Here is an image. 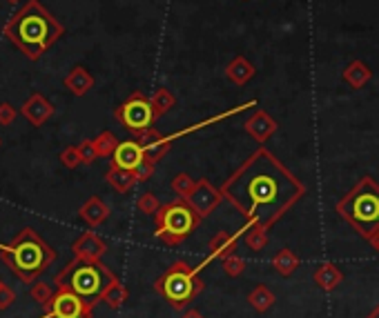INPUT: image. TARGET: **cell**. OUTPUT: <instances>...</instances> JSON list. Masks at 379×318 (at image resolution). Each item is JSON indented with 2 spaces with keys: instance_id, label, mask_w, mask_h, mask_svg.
Wrapping results in <instances>:
<instances>
[{
  "instance_id": "obj_1",
  "label": "cell",
  "mask_w": 379,
  "mask_h": 318,
  "mask_svg": "<svg viewBox=\"0 0 379 318\" xmlns=\"http://www.w3.org/2000/svg\"><path fill=\"white\" fill-rule=\"evenodd\" d=\"M221 194L248 222L270 229L306 196V185L275 154L259 147L226 178Z\"/></svg>"
},
{
  "instance_id": "obj_2",
  "label": "cell",
  "mask_w": 379,
  "mask_h": 318,
  "mask_svg": "<svg viewBox=\"0 0 379 318\" xmlns=\"http://www.w3.org/2000/svg\"><path fill=\"white\" fill-rule=\"evenodd\" d=\"M3 34L7 40H12L31 62H36L43 58L47 49L56 45L58 38L65 34V27H62L54 18V14L40 5L38 0H27V3L7 20Z\"/></svg>"
},
{
  "instance_id": "obj_3",
  "label": "cell",
  "mask_w": 379,
  "mask_h": 318,
  "mask_svg": "<svg viewBox=\"0 0 379 318\" xmlns=\"http://www.w3.org/2000/svg\"><path fill=\"white\" fill-rule=\"evenodd\" d=\"M0 258L23 283H36L40 274L56 260V249L47 245L36 229L25 227L12 245L0 242Z\"/></svg>"
},
{
  "instance_id": "obj_4",
  "label": "cell",
  "mask_w": 379,
  "mask_h": 318,
  "mask_svg": "<svg viewBox=\"0 0 379 318\" xmlns=\"http://www.w3.org/2000/svg\"><path fill=\"white\" fill-rule=\"evenodd\" d=\"M335 209L357 234L368 240L379 231V183L364 176L348 194L342 196Z\"/></svg>"
},
{
  "instance_id": "obj_5",
  "label": "cell",
  "mask_w": 379,
  "mask_h": 318,
  "mask_svg": "<svg viewBox=\"0 0 379 318\" xmlns=\"http://www.w3.org/2000/svg\"><path fill=\"white\" fill-rule=\"evenodd\" d=\"M114 281H117V276H114V272L108 265H103L101 260H83L76 256L65 270L54 276L56 290H69L94 305L103 299L105 290Z\"/></svg>"
},
{
  "instance_id": "obj_6",
  "label": "cell",
  "mask_w": 379,
  "mask_h": 318,
  "mask_svg": "<svg viewBox=\"0 0 379 318\" xmlns=\"http://www.w3.org/2000/svg\"><path fill=\"white\" fill-rule=\"evenodd\" d=\"M201 267H192L185 260H176L154 281V292L161 294L174 310H183L205 290V283L199 279Z\"/></svg>"
},
{
  "instance_id": "obj_7",
  "label": "cell",
  "mask_w": 379,
  "mask_h": 318,
  "mask_svg": "<svg viewBox=\"0 0 379 318\" xmlns=\"http://www.w3.org/2000/svg\"><path fill=\"white\" fill-rule=\"evenodd\" d=\"M201 220L203 218L196 214L185 198H174L170 203L161 205V209L154 214V236L163 240L165 245L176 247L194 234Z\"/></svg>"
},
{
  "instance_id": "obj_8",
  "label": "cell",
  "mask_w": 379,
  "mask_h": 318,
  "mask_svg": "<svg viewBox=\"0 0 379 318\" xmlns=\"http://www.w3.org/2000/svg\"><path fill=\"white\" fill-rule=\"evenodd\" d=\"M114 118H117L125 130L136 136L139 132H145V130H150V127H154V123L159 121V116H156L152 103L145 94L134 91L128 100L114 109Z\"/></svg>"
},
{
  "instance_id": "obj_9",
  "label": "cell",
  "mask_w": 379,
  "mask_h": 318,
  "mask_svg": "<svg viewBox=\"0 0 379 318\" xmlns=\"http://www.w3.org/2000/svg\"><path fill=\"white\" fill-rule=\"evenodd\" d=\"M49 318H94V303L81 299L69 290H56L49 303L43 305Z\"/></svg>"
},
{
  "instance_id": "obj_10",
  "label": "cell",
  "mask_w": 379,
  "mask_h": 318,
  "mask_svg": "<svg viewBox=\"0 0 379 318\" xmlns=\"http://www.w3.org/2000/svg\"><path fill=\"white\" fill-rule=\"evenodd\" d=\"M190 205H192V209L196 211L201 218H208L212 211L224 203V194H221V187L217 189L212 183H210L208 178H201L194 187V192L190 194V198H185Z\"/></svg>"
},
{
  "instance_id": "obj_11",
  "label": "cell",
  "mask_w": 379,
  "mask_h": 318,
  "mask_svg": "<svg viewBox=\"0 0 379 318\" xmlns=\"http://www.w3.org/2000/svg\"><path fill=\"white\" fill-rule=\"evenodd\" d=\"M244 236V229L239 231V234H230V231H217V234L210 238L208 242V258L199 265V267H205L208 263H212V260H224L228 256H233V254H237V247H239V238Z\"/></svg>"
},
{
  "instance_id": "obj_12",
  "label": "cell",
  "mask_w": 379,
  "mask_h": 318,
  "mask_svg": "<svg viewBox=\"0 0 379 318\" xmlns=\"http://www.w3.org/2000/svg\"><path fill=\"white\" fill-rule=\"evenodd\" d=\"M54 105H51L43 94H31V96L23 103V107H20V116L34 127H43L51 116H54Z\"/></svg>"
},
{
  "instance_id": "obj_13",
  "label": "cell",
  "mask_w": 379,
  "mask_h": 318,
  "mask_svg": "<svg viewBox=\"0 0 379 318\" xmlns=\"http://www.w3.org/2000/svg\"><path fill=\"white\" fill-rule=\"evenodd\" d=\"M244 130L246 134L250 136V139H255L257 143H266L270 141L272 136L277 134L279 130V123L272 118V116L268 112L263 109H257L252 116H248L246 123H244Z\"/></svg>"
},
{
  "instance_id": "obj_14",
  "label": "cell",
  "mask_w": 379,
  "mask_h": 318,
  "mask_svg": "<svg viewBox=\"0 0 379 318\" xmlns=\"http://www.w3.org/2000/svg\"><path fill=\"white\" fill-rule=\"evenodd\" d=\"M71 251L74 256L83 260H101L105 251H108V242L99 234H94V231H85V234H81L71 242Z\"/></svg>"
},
{
  "instance_id": "obj_15",
  "label": "cell",
  "mask_w": 379,
  "mask_h": 318,
  "mask_svg": "<svg viewBox=\"0 0 379 318\" xmlns=\"http://www.w3.org/2000/svg\"><path fill=\"white\" fill-rule=\"evenodd\" d=\"M145 161V152L139 141H121L117 152L112 154V165L123 169H134Z\"/></svg>"
},
{
  "instance_id": "obj_16",
  "label": "cell",
  "mask_w": 379,
  "mask_h": 318,
  "mask_svg": "<svg viewBox=\"0 0 379 318\" xmlns=\"http://www.w3.org/2000/svg\"><path fill=\"white\" fill-rule=\"evenodd\" d=\"M312 281L321 292H335L344 283V272L337 263H321L312 272Z\"/></svg>"
},
{
  "instance_id": "obj_17",
  "label": "cell",
  "mask_w": 379,
  "mask_h": 318,
  "mask_svg": "<svg viewBox=\"0 0 379 318\" xmlns=\"http://www.w3.org/2000/svg\"><path fill=\"white\" fill-rule=\"evenodd\" d=\"M78 216H81L83 222H87L90 227H99V225H103V222L110 218V207L99 196H92V198H87L85 203L81 205Z\"/></svg>"
},
{
  "instance_id": "obj_18",
  "label": "cell",
  "mask_w": 379,
  "mask_h": 318,
  "mask_svg": "<svg viewBox=\"0 0 379 318\" xmlns=\"http://www.w3.org/2000/svg\"><path fill=\"white\" fill-rule=\"evenodd\" d=\"M255 73H257L255 65H252V62L246 56H235L233 60L228 62V67H226V78L230 82L239 85V87L255 78Z\"/></svg>"
},
{
  "instance_id": "obj_19",
  "label": "cell",
  "mask_w": 379,
  "mask_h": 318,
  "mask_svg": "<svg viewBox=\"0 0 379 318\" xmlns=\"http://www.w3.org/2000/svg\"><path fill=\"white\" fill-rule=\"evenodd\" d=\"M105 180H108V185L119 194H128L130 189L139 183L132 169H123V167H117V165H110L108 174H105Z\"/></svg>"
},
{
  "instance_id": "obj_20",
  "label": "cell",
  "mask_w": 379,
  "mask_h": 318,
  "mask_svg": "<svg viewBox=\"0 0 379 318\" xmlns=\"http://www.w3.org/2000/svg\"><path fill=\"white\" fill-rule=\"evenodd\" d=\"M65 87L74 94V96H85V94L94 87V76L85 67H71V71L65 76Z\"/></svg>"
},
{
  "instance_id": "obj_21",
  "label": "cell",
  "mask_w": 379,
  "mask_h": 318,
  "mask_svg": "<svg viewBox=\"0 0 379 318\" xmlns=\"http://www.w3.org/2000/svg\"><path fill=\"white\" fill-rule=\"evenodd\" d=\"M371 78H373V71L364 60H353L348 62V67L344 69V80L348 82L353 89L366 87V85L371 82Z\"/></svg>"
},
{
  "instance_id": "obj_22",
  "label": "cell",
  "mask_w": 379,
  "mask_h": 318,
  "mask_svg": "<svg viewBox=\"0 0 379 318\" xmlns=\"http://www.w3.org/2000/svg\"><path fill=\"white\" fill-rule=\"evenodd\" d=\"M255 105H257L255 100L244 103V105H239V107H235V109H228V112H224V114L212 116V118H205V121H201V123H194V125H190V127H185V130L176 132V134H170V136H172L174 141H176V139H181V136H190V134H194V132H199V130H205V127L214 125V123L226 121V118H230V116H235V114H239V112H246L248 107H255Z\"/></svg>"
},
{
  "instance_id": "obj_23",
  "label": "cell",
  "mask_w": 379,
  "mask_h": 318,
  "mask_svg": "<svg viewBox=\"0 0 379 318\" xmlns=\"http://www.w3.org/2000/svg\"><path fill=\"white\" fill-rule=\"evenodd\" d=\"M299 265H301L299 256L292 249H288V247L279 249L275 256H272V267H275L281 274V276H286V279L292 276V274L299 270Z\"/></svg>"
},
{
  "instance_id": "obj_24",
  "label": "cell",
  "mask_w": 379,
  "mask_h": 318,
  "mask_svg": "<svg viewBox=\"0 0 379 318\" xmlns=\"http://www.w3.org/2000/svg\"><path fill=\"white\" fill-rule=\"evenodd\" d=\"M248 303L252 310H257L259 314H266L272 310V305L277 303V296L272 294V290L266 288V285H257V288L248 294Z\"/></svg>"
},
{
  "instance_id": "obj_25",
  "label": "cell",
  "mask_w": 379,
  "mask_h": 318,
  "mask_svg": "<svg viewBox=\"0 0 379 318\" xmlns=\"http://www.w3.org/2000/svg\"><path fill=\"white\" fill-rule=\"evenodd\" d=\"M244 242H246V247H248L250 251H261V249H266V245H268V229L248 222V225L244 227Z\"/></svg>"
},
{
  "instance_id": "obj_26",
  "label": "cell",
  "mask_w": 379,
  "mask_h": 318,
  "mask_svg": "<svg viewBox=\"0 0 379 318\" xmlns=\"http://www.w3.org/2000/svg\"><path fill=\"white\" fill-rule=\"evenodd\" d=\"M172 143H174V139L172 136H159L154 143H150V145H145L143 147V152H145V161H150V163H159V161H163V156H167V152L172 150Z\"/></svg>"
},
{
  "instance_id": "obj_27",
  "label": "cell",
  "mask_w": 379,
  "mask_h": 318,
  "mask_svg": "<svg viewBox=\"0 0 379 318\" xmlns=\"http://www.w3.org/2000/svg\"><path fill=\"white\" fill-rule=\"evenodd\" d=\"M128 299H130V292H128V288L117 279L108 290H105V294H103V303L110 307V310H119V307H123V303H128Z\"/></svg>"
},
{
  "instance_id": "obj_28",
  "label": "cell",
  "mask_w": 379,
  "mask_h": 318,
  "mask_svg": "<svg viewBox=\"0 0 379 318\" xmlns=\"http://www.w3.org/2000/svg\"><path fill=\"white\" fill-rule=\"evenodd\" d=\"M150 103H152V107L156 112V116H165L167 112H170L174 105H176V98H174V94L167 89V87H159V89H154V94L150 96Z\"/></svg>"
},
{
  "instance_id": "obj_29",
  "label": "cell",
  "mask_w": 379,
  "mask_h": 318,
  "mask_svg": "<svg viewBox=\"0 0 379 318\" xmlns=\"http://www.w3.org/2000/svg\"><path fill=\"white\" fill-rule=\"evenodd\" d=\"M119 143L121 141L112 132H101L96 139H94V145H96V152L101 158H112V154L117 152Z\"/></svg>"
},
{
  "instance_id": "obj_30",
  "label": "cell",
  "mask_w": 379,
  "mask_h": 318,
  "mask_svg": "<svg viewBox=\"0 0 379 318\" xmlns=\"http://www.w3.org/2000/svg\"><path fill=\"white\" fill-rule=\"evenodd\" d=\"M194 187H196V180L190 176V174H185V172H181V174H176L174 178H172V192L178 196V198H190V194L194 192Z\"/></svg>"
},
{
  "instance_id": "obj_31",
  "label": "cell",
  "mask_w": 379,
  "mask_h": 318,
  "mask_svg": "<svg viewBox=\"0 0 379 318\" xmlns=\"http://www.w3.org/2000/svg\"><path fill=\"white\" fill-rule=\"evenodd\" d=\"M221 267H224V272L228 274L230 279H239V276H244L248 263L241 256H237V254H233V256H228V258L221 260Z\"/></svg>"
},
{
  "instance_id": "obj_32",
  "label": "cell",
  "mask_w": 379,
  "mask_h": 318,
  "mask_svg": "<svg viewBox=\"0 0 379 318\" xmlns=\"http://www.w3.org/2000/svg\"><path fill=\"white\" fill-rule=\"evenodd\" d=\"M136 209L141 211V214H156V211L161 209V203H159V198H156V194L152 192H143L139 196V200H136Z\"/></svg>"
},
{
  "instance_id": "obj_33",
  "label": "cell",
  "mask_w": 379,
  "mask_h": 318,
  "mask_svg": "<svg viewBox=\"0 0 379 318\" xmlns=\"http://www.w3.org/2000/svg\"><path fill=\"white\" fill-rule=\"evenodd\" d=\"M78 152H81V158H83V165H92L94 161H99V152H96V145H94L92 139H85L83 143L76 145Z\"/></svg>"
},
{
  "instance_id": "obj_34",
  "label": "cell",
  "mask_w": 379,
  "mask_h": 318,
  "mask_svg": "<svg viewBox=\"0 0 379 318\" xmlns=\"http://www.w3.org/2000/svg\"><path fill=\"white\" fill-rule=\"evenodd\" d=\"M60 163H62V167H67V169H76L78 165H83L78 147H65V150L60 152Z\"/></svg>"
},
{
  "instance_id": "obj_35",
  "label": "cell",
  "mask_w": 379,
  "mask_h": 318,
  "mask_svg": "<svg viewBox=\"0 0 379 318\" xmlns=\"http://www.w3.org/2000/svg\"><path fill=\"white\" fill-rule=\"evenodd\" d=\"M54 296V290L49 288L47 283H34V288H31V299H34L40 307H43L45 303H49V299Z\"/></svg>"
},
{
  "instance_id": "obj_36",
  "label": "cell",
  "mask_w": 379,
  "mask_h": 318,
  "mask_svg": "<svg viewBox=\"0 0 379 318\" xmlns=\"http://www.w3.org/2000/svg\"><path fill=\"white\" fill-rule=\"evenodd\" d=\"M16 116H18V112L12 103H0V125L9 127L16 121Z\"/></svg>"
},
{
  "instance_id": "obj_37",
  "label": "cell",
  "mask_w": 379,
  "mask_h": 318,
  "mask_svg": "<svg viewBox=\"0 0 379 318\" xmlns=\"http://www.w3.org/2000/svg\"><path fill=\"white\" fill-rule=\"evenodd\" d=\"M154 163H150V161H143L139 167L134 169V174H136V180H139V183H147V180H150L152 176H154Z\"/></svg>"
},
{
  "instance_id": "obj_38",
  "label": "cell",
  "mask_w": 379,
  "mask_h": 318,
  "mask_svg": "<svg viewBox=\"0 0 379 318\" xmlns=\"http://www.w3.org/2000/svg\"><path fill=\"white\" fill-rule=\"evenodd\" d=\"M16 303V294L12 288H7V285H3L0 288V310H7V307H12Z\"/></svg>"
},
{
  "instance_id": "obj_39",
  "label": "cell",
  "mask_w": 379,
  "mask_h": 318,
  "mask_svg": "<svg viewBox=\"0 0 379 318\" xmlns=\"http://www.w3.org/2000/svg\"><path fill=\"white\" fill-rule=\"evenodd\" d=\"M368 245L373 247V251H377V254H379V231H377V234H373L371 238H368Z\"/></svg>"
},
{
  "instance_id": "obj_40",
  "label": "cell",
  "mask_w": 379,
  "mask_h": 318,
  "mask_svg": "<svg viewBox=\"0 0 379 318\" xmlns=\"http://www.w3.org/2000/svg\"><path fill=\"white\" fill-rule=\"evenodd\" d=\"M181 318H205V316H203L201 312H199V310H187Z\"/></svg>"
},
{
  "instance_id": "obj_41",
  "label": "cell",
  "mask_w": 379,
  "mask_h": 318,
  "mask_svg": "<svg viewBox=\"0 0 379 318\" xmlns=\"http://www.w3.org/2000/svg\"><path fill=\"white\" fill-rule=\"evenodd\" d=\"M366 318H379V303H377V307H375V310H373L371 314H368Z\"/></svg>"
},
{
  "instance_id": "obj_42",
  "label": "cell",
  "mask_w": 379,
  "mask_h": 318,
  "mask_svg": "<svg viewBox=\"0 0 379 318\" xmlns=\"http://www.w3.org/2000/svg\"><path fill=\"white\" fill-rule=\"evenodd\" d=\"M40 318H49V314H43V316H40Z\"/></svg>"
},
{
  "instance_id": "obj_43",
  "label": "cell",
  "mask_w": 379,
  "mask_h": 318,
  "mask_svg": "<svg viewBox=\"0 0 379 318\" xmlns=\"http://www.w3.org/2000/svg\"><path fill=\"white\" fill-rule=\"evenodd\" d=\"M7 3H18V0H7Z\"/></svg>"
},
{
  "instance_id": "obj_44",
  "label": "cell",
  "mask_w": 379,
  "mask_h": 318,
  "mask_svg": "<svg viewBox=\"0 0 379 318\" xmlns=\"http://www.w3.org/2000/svg\"><path fill=\"white\" fill-rule=\"evenodd\" d=\"M3 285H5V283H3V281H0V288H3Z\"/></svg>"
},
{
  "instance_id": "obj_45",
  "label": "cell",
  "mask_w": 379,
  "mask_h": 318,
  "mask_svg": "<svg viewBox=\"0 0 379 318\" xmlns=\"http://www.w3.org/2000/svg\"><path fill=\"white\" fill-rule=\"evenodd\" d=\"M0 145H3V141H0Z\"/></svg>"
}]
</instances>
